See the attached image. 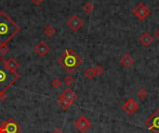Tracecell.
<instances>
[{
    "label": "cell",
    "mask_w": 159,
    "mask_h": 133,
    "mask_svg": "<svg viewBox=\"0 0 159 133\" xmlns=\"http://www.w3.org/2000/svg\"><path fill=\"white\" fill-rule=\"evenodd\" d=\"M140 42L141 44L144 46L147 47L149 45H151L154 43V38L153 36L149 33V32H144L141 37H140Z\"/></svg>",
    "instance_id": "12"
},
{
    "label": "cell",
    "mask_w": 159,
    "mask_h": 133,
    "mask_svg": "<svg viewBox=\"0 0 159 133\" xmlns=\"http://www.w3.org/2000/svg\"><path fill=\"white\" fill-rule=\"evenodd\" d=\"M145 126L153 133H159V110L155 111L146 120Z\"/></svg>",
    "instance_id": "4"
},
{
    "label": "cell",
    "mask_w": 159,
    "mask_h": 133,
    "mask_svg": "<svg viewBox=\"0 0 159 133\" xmlns=\"http://www.w3.org/2000/svg\"><path fill=\"white\" fill-rule=\"evenodd\" d=\"M33 4H34L35 6H39L40 4H42L43 0H32Z\"/></svg>",
    "instance_id": "24"
},
{
    "label": "cell",
    "mask_w": 159,
    "mask_h": 133,
    "mask_svg": "<svg viewBox=\"0 0 159 133\" xmlns=\"http://www.w3.org/2000/svg\"><path fill=\"white\" fill-rule=\"evenodd\" d=\"M93 8H94V6H93L92 3H90V2L86 3V4L84 5V6H83L84 11H85L86 13H88V14H91L92 11H93Z\"/></svg>",
    "instance_id": "18"
},
{
    "label": "cell",
    "mask_w": 159,
    "mask_h": 133,
    "mask_svg": "<svg viewBox=\"0 0 159 133\" xmlns=\"http://www.w3.org/2000/svg\"><path fill=\"white\" fill-rule=\"evenodd\" d=\"M20 75L17 71L9 69L6 64V60L0 56V102H4L7 98V91L19 79Z\"/></svg>",
    "instance_id": "1"
},
{
    "label": "cell",
    "mask_w": 159,
    "mask_h": 133,
    "mask_svg": "<svg viewBox=\"0 0 159 133\" xmlns=\"http://www.w3.org/2000/svg\"><path fill=\"white\" fill-rule=\"evenodd\" d=\"M85 76H86V78L87 79H89V80H92V79H94V77L96 76L95 75V72H94V69L93 68H89V69H88L86 71H85Z\"/></svg>",
    "instance_id": "17"
},
{
    "label": "cell",
    "mask_w": 159,
    "mask_h": 133,
    "mask_svg": "<svg viewBox=\"0 0 159 133\" xmlns=\"http://www.w3.org/2000/svg\"><path fill=\"white\" fill-rule=\"evenodd\" d=\"M155 36L157 37V39L159 41V29L157 31H156V32H155Z\"/></svg>",
    "instance_id": "27"
},
{
    "label": "cell",
    "mask_w": 159,
    "mask_h": 133,
    "mask_svg": "<svg viewBox=\"0 0 159 133\" xmlns=\"http://www.w3.org/2000/svg\"><path fill=\"white\" fill-rule=\"evenodd\" d=\"M67 25L73 31H77L84 25V20L78 15H74L67 20Z\"/></svg>",
    "instance_id": "9"
},
{
    "label": "cell",
    "mask_w": 159,
    "mask_h": 133,
    "mask_svg": "<svg viewBox=\"0 0 159 133\" xmlns=\"http://www.w3.org/2000/svg\"><path fill=\"white\" fill-rule=\"evenodd\" d=\"M5 128V133H20L21 128L18 122H16L13 118H9L2 122Z\"/></svg>",
    "instance_id": "8"
},
{
    "label": "cell",
    "mask_w": 159,
    "mask_h": 133,
    "mask_svg": "<svg viewBox=\"0 0 159 133\" xmlns=\"http://www.w3.org/2000/svg\"><path fill=\"white\" fill-rule=\"evenodd\" d=\"M20 31V26L4 11L0 12V44H7Z\"/></svg>",
    "instance_id": "2"
},
{
    "label": "cell",
    "mask_w": 159,
    "mask_h": 133,
    "mask_svg": "<svg viewBox=\"0 0 159 133\" xmlns=\"http://www.w3.org/2000/svg\"><path fill=\"white\" fill-rule=\"evenodd\" d=\"M9 51V47L7 44H0V55L1 56H5L8 53Z\"/></svg>",
    "instance_id": "20"
},
{
    "label": "cell",
    "mask_w": 159,
    "mask_h": 133,
    "mask_svg": "<svg viewBox=\"0 0 159 133\" xmlns=\"http://www.w3.org/2000/svg\"><path fill=\"white\" fill-rule=\"evenodd\" d=\"M58 63L69 73L74 72L81 64L82 58L72 49H66L63 55L58 59Z\"/></svg>",
    "instance_id": "3"
},
{
    "label": "cell",
    "mask_w": 159,
    "mask_h": 133,
    "mask_svg": "<svg viewBox=\"0 0 159 133\" xmlns=\"http://www.w3.org/2000/svg\"><path fill=\"white\" fill-rule=\"evenodd\" d=\"M74 81H75V79L73 78V76H71V75H67L65 78H64V83H65V85L66 86H71L73 83H74Z\"/></svg>",
    "instance_id": "23"
},
{
    "label": "cell",
    "mask_w": 159,
    "mask_h": 133,
    "mask_svg": "<svg viewBox=\"0 0 159 133\" xmlns=\"http://www.w3.org/2000/svg\"><path fill=\"white\" fill-rule=\"evenodd\" d=\"M137 95H138V97H139L140 99L143 100V99H145V98L147 97L148 93H147V91H146L145 89L141 88V89H139V91L137 92Z\"/></svg>",
    "instance_id": "19"
},
{
    "label": "cell",
    "mask_w": 159,
    "mask_h": 133,
    "mask_svg": "<svg viewBox=\"0 0 159 133\" xmlns=\"http://www.w3.org/2000/svg\"><path fill=\"white\" fill-rule=\"evenodd\" d=\"M58 105H59V106L62 109V110H67V109H69L71 106H72V103L71 102H69V101H67L66 99H64L63 97H61V95H60V97H59V99H58Z\"/></svg>",
    "instance_id": "14"
},
{
    "label": "cell",
    "mask_w": 159,
    "mask_h": 133,
    "mask_svg": "<svg viewBox=\"0 0 159 133\" xmlns=\"http://www.w3.org/2000/svg\"><path fill=\"white\" fill-rule=\"evenodd\" d=\"M120 63L123 67L125 68H129L131 67L134 63H135V59L129 54H126L124 55L122 57H121V60H120Z\"/></svg>",
    "instance_id": "13"
},
{
    "label": "cell",
    "mask_w": 159,
    "mask_h": 133,
    "mask_svg": "<svg viewBox=\"0 0 159 133\" xmlns=\"http://www.w3.org/2000/svg\"><path fill=\"white\" fill-rule=\"evenodd\" d=\"M75 127L80 133H86L90 129L91 123L86 117L82 116L75 122Z\"/></svg>",
    "instance_id": "7"
},
{
    "label": "cell",
    "mask_w": 159,
    "mask_h": 133,
    "mask_svg": "<svg viewBox=\"0 0 159 133\" xmlns=\"http://www.w3.org/2000/svg\"><path fill=\"white\" fill-rule=\"evenodd\" d=\"M44 33L48 36V37H52L56 34V29L52 26V25H48L45 29H44Z\"/></svg>",
    "instance_id": "16"
},
{
    "label": "cell",
    "mask_w": 159,
    "mask_h": 133,
    "mask_svg": "<svg viewBox=\"0 0 159 133\" xmlns=\"http://www.w3.org/2000/svg\"><path fill=\"white\" fill-rule=\"evenodd\" d=\"M6 64L7 66V68L13 71H16V69L20 67V64L17 60H15L13 57H10L7 61H6Z\"/></svg>",
    "instance_id": "15"
},
{
    "label": "cell",
    "mask_w": 159,
    "mask_h": 133,
    "mask_svg": "<svg viewBox=\"0 0 159 133\" xmlns=\"http://www.w3.org/2000/svg\"><path fill=\"white\" fill-rule=\"evenodd\" d=\"M49 46L43 41H40L35 46H34V52L38 54L40 56H45L49 52Z\"/></svg>",
    "instance_id": "10"
},
{
    "label": "cell",
    "mask_w": 159,
    "mask_h": 133,
    "mask_svg": "<svg viewBox=\"0 0 159 133\" xmlns=\"http://www.w3.org/2000/svg\"><path fill=\"white\" fill-rule=\"evenodd\" d=\"M93 69H94V72L96 76H101L104 72V69L101 65H96Z\"/></svg>",
    "instance_id": "21"
},
{
    "label": "cell",
    "mask_w": 159,
    "mask_h": 133,
    "mask_svg": "<svg viewBox=\"0 0 159 133\" xmlns=\"http://www.w3.org/2000/svg\"><path fill=\"white\" fill-rule=\"evenodd\" d=\"M53 133H63V131H62L61 129H55V130L53 131Z\"/></svg>",
    "instance_id": "26"
},
{
    "label": "cell",
    "mask_w": 159,
    "mask_h": 133,
    "mask_svg": "<svg viewBox=\"0 0 159 133\" xmlns=\"http://www.w3.org/2000/svg\"><path fill=\"white\" fill-rule=\"evenodd\" d=\"M138 109H139V105L133 98L128 99L122 106V110L129 116L134 115L138 111Z\"/></svg>",
    "instance_id": "6"
},
{
    "label": "cell",
    "mask_w": 159,
    "mask_h": 133,
    "mask_svg": "<svg viewBox=\"0 0 159 133\" xmlns=\"http://www.w3.org/2000/svg\"><path fill=\"white\" fill-rule=\"evenodd\" d=\"M61 96L63 97L64 99H66L67 101L71 102L72 104H74L76 101V99H77L76 94L73 90H71V89H66L65 91H63V93L61 94Z\"/></svg>",
    "instance_id": "11"
},
{
    "label": "cell",
    "mask_w": 159,
    "mask_h": 133,
    "mask_svg": "<svg viewBox=\"0 0 159 133\" xmlns=\"http://www.w3.org/2000/svg\"><path fill=\"white\" fill-rule=\"evenodd\" d=\"M0 133H5V128H4L3 123H1V125H0Z\"/></svg>",
    "instance_id": "25"
},
{
    "label": "cell",
    "mask_w": 159,
    "mask_h": 133,
    "mask_svg": "<svg viewBox=\"0 0 159 133\" xmlns=\"http://www.w3.org/2000/svg\"><path fill=\"white\" fill-rule=\"evenodd\" d=\"M133 14L140 19V20H143L145 19L151 13L150 8L143 3H140L134 9H133Z\"/></svg>",
    "instance_id": "5"
},
{
    "label": "cell",
    "mask_w": 159,
    "mask_h": 133,
    "mask_svg": "<svg viewBox=\"0 0 159 133\" xmlns=\"http://www.w3.org/2000/svg\"><path fill=\"white\" fill-rule=\"evenodd\" d=\"M51 85L53 88L55 89H59L62 86V81L60 80V79H54L52 81H51Z\"/></svg>",
    "instance_id": "22"
},
{
    "label": "cell",
    "mask_w": 159,
    "mask_h": 133,
    "mask_svg": "<svg viewBox=\"0 0 159 133\" xmlns=\"http://www.w3.org/2000/svg\"><path fill=\"white\" fill-rule=\"evenodd\" d=\"M0 12H1V11H0Z\"/></svg>",
    "instance_id": "28"
}]
</instances>
